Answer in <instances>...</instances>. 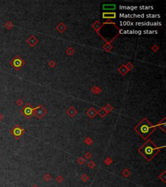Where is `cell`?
I'll list each match as a JSON object with an SVG mask.
<instances>
[{
	"instance_id": "obj_1",
	"label": "cell",
	"mask_w": 166,
	"mask_h": 187,
	"mask_svg": "<svg viewBox=\"0 0 166 187\" xmlns=\"http://www.w3.org/2000/svg\"><path fill=\"white\" fill-rule=\"evenodd\" d=\"M160 150V147H156L153 142L149 140L138 150V152L148 162H150L159 153Z\"/></svg>"
},
{
	"instance_id": "obj_2",
	"label": "cell",
	"mask_w": 166,
	"mask_h": 187,
	"mask_svg": "<svg viewBox=\"0 0 166 187\" xmlns=\"http://www.w3.org/2000/svg\"><path fill=\"white\" fill-rule=\"evenodd\" d=\"M134 129L143 138L147 139L154 131L155 127L153 126L152 123H150L146 118H144L138 123Z\"/></svg>"
},
{
	"instance_id": "obj_3",
	"label": "cell",
	"mask_w": 166,
	"mask_h": 187,
	"mask_svg": "<svg viewBox=\"0 0 166 187\" xmlns=\"http://www.w3.org/2000/svg\"><path fill=\"white\" fill-rule=\"evenodd\" d=\"M10 64L14 69H16V71H18L25 64V61L19 55H16L11 60Z\"/></svg>"
},
{
	"instance_id": "obj_4",
	"label": "cell",
	"mask_w": 166,
	"mask_h": 187,
	"mask_svg": "<svg viewBox=\"0 0 166 187\" xmlns=\"http://www.w3.org/2000/svg\"><path fill=\"white\" fill-rule=\"evenodd\" d=\"M20 112L27 119H30L34 115V108L29 103H27L21 110Z\"/></svg>"
},
{
	"instance_id": "obj_5",
	"label": "cell",
	"mask_w": 166,
	"mask_h": 187,
	"mask_svg": "<svg viewBox=\"0 0 166 187\" xmlns=\"http://www.w3.org/2000/svg\"><path fill=\"white\" fill-rule=\"evenodd\" d=\"M10 133L16 140H19L25 133V129L20 127L19 125H16L13 128L11 129Z\"/></svg>"
},
{
	"instance_id": "obj_6",
	"label": "cell",
	"mask_w": 166,
	"mask_h": 187,
	"mask_svg": "<svg viewBox=\"0 0 166 187\" xmlns=\"http://www.w3.org/2000/svg\"><path fill=\"white\" fill-rule=\"evenodd\" d=\"M47 113L48 111L42 105H39L38 107L34 109V114L39 119L42 118L45 114H47Z\"/></svg>"
},
{
	"instance_id": "obj_7",
	"label": "cell",
	"mask_w": 166,
	"mask_h": 187,
	"mask_svg": "<svg viewBox=\"0 0 166 187\" xmlns=\"http://www.w3.org/2000/svg\"><path fill=\"white\" fill-rule=\"evenodd\" d=\"M27 42L29 44V45H31V47H33V46H34V45L36 44V43L38 42V40H37L36 38H35V37L34 36H33V35H31L30 37L27 39Z\"/></svg>"
},
{
	"instance_id": "obj_8",
	"label": "cell",
	"mask_w": 166,
	"mask_h": 187,
	"mask_svg": "<svg viewBox=\"0 0 166 187\" xmlns=\"http://www.w3.org/2000/svg\"><path fill=\"white\" fill-rule=\"evenodd\" d=\"M158 126L164 132H166V118H164L161 121L160 123H158Z\"/></svg>"
},
{
	"instance_id": "obj_9",
	"label": "cell",
	"mask_w": 166,
	"mask_h": 187,
	"mask_svg": "<svg viewBox=\"0 0 166 187\" xmlns=\"http://www.w3.org/2000/svg\"><path fill=\"white\" fill-rule=\"evenodd\" d=\"M103 18H116V13H113V12L103 13Z\"/></svg>"
},
{
	"instance_id": "obj_10",
	"label": "cell",
	"mask_w": 166,
	"mask_h": 187,
	"mask_svg": "<svg viewBox=\"0 0 166 187\" xmlns=\"http://www.w3.org/2000/svg\"><path fill=\"white\" fill-rule=\"evenodd\" d=\"M87 114L88 115L90 116V118H93V117H95V116H96V114H97V112L95 111V110L94 109H90L87 112Z\"/></svg>"
},
{
	"instance_id": "obj_11",
	"label": "cell",
	"mask_w": 166,
	"mask_h": 187,
	"mask_svg": "<svg viewBox=\"0 0 166 187\" xmlns=\"http://www.w3.org/2000/svg\"><path fill=\"white\" fill-rule=\"evenodd\" d=\"M67 113H68V114L69 116L73 117V116H74L77 114V111L75 110V109L74 108L71 107V108H69L68 109V110L67 111Z\"/></svg>"
},
{
	"instance_id": "obj_12",
	"label": "cell",
	"mask_w": 166,
	"mask_h": 187,
	"mask_svg": "<svg viewBox=\"0 0 166 187\" xmlns=\"http://www.w3.org/2000/svg\"><path fill=\"white\" fill-rule=\"evenodd\" d=\"M4 26H5V27L7 29L11 30L13 28L14 25L11 21H6L5 23L4 24Z\"/></svg>"
},
{
	"instance_id": "obj_13",
	"label": "cell",
	"mask_w": 166,
	"mask_h": 187,
	"mask_svg": "<svg viewBox=\"0 0 166 187\" xmlns=\"http://www.w3.org/2000/svg\"><path fill=\"white\" fill-rule=\"evenodd\" d=\"M158 177H159V179H160L163 182V183H166V171H163L162 174L158 176Z\"/></svg>"
},
{
	"instance_id": "obj_14",
	"label": "cell",
	"mask_w": 166,
	"mask_h": 187,
	"mask_svg": "<svg viewBox=\"0 0 166 187\" xmlns=\"http://www.w3.org/2000/svg\"><path fill=\"white\" fill-rule=\"evenodd\" d=\"M130 171L129 169H125L123 171H122V175H123V176L125 177H128L130 176Z\"/></svg>"
},
{
	"instance_id": "obj_15",
	"label": "cell",
	"mask_w": 166,
	"mask_h": 187,
	"mask_svg": "<svg viewBox=\"0 0 166 187\" xmlns=\"http://www.w3.org/2000/svg\"><path fill=\"white\" fill-rule=\"evenodd\" d=\"M115 8H116L115 5H103V8L106 9V10H108V9L113 10V9H115Z\"/></svg>"
},
{
	"instance_id": "obj_16",
	"label": "cell",
	"mask_w": 166,
	"mask_h": 187,
	"mask_svg": "<svg viewBox=\"0 0 166 187\" xmlns=\"http://www.w3.org/2000/svg\"><path fill=\"white\" fill-rule=\"evenodd\" d=\"M106 114H107V112H106V110L105 109H100V110L99 111V114L100 115L102 118L105 117L106 115Z\"/></svg>"
},
{
	"instance_id": "obj_17",
	"label": "cell",
	"mask_w": 166,
	"mask_h": 187,
	"mask_svg": "<svg viewBox=\"0 0 166 187\" xmlns=\"http://www.w3.org/2000/svg\"><path fill=\"white\" fill-rule=\"evenodd\" d=\"M85 163H86V160L85 158H83L82 157H81L77 159V163L79 164L80 165H83L84 164H85Z\"/></svg>"
},
{
	"instance_id": "obj_18",
	"label": "cell",
	"mask_w": 166,
	"mask_h": 187,
	"mask_svg": "<svg viewBox=\"0 0 166 187\" xmlns=\"http://www.w3.org/2000/svg\"><path fill=\"white\" fill-rule=\"evenodd\" d=\"M105 164H106L107 166H109V165H110L112 163H113V160H112V159L110 157H107L106 159L105 160Z\"/></svg>"
},
{
	"instance_id": "obj_19",
	"label": "cell",
	"mask_w": 166,
	"mask_h": 187,
	"mask_svg": "<svg viewBox=\"0 0 166 187\" xmlns=\"http://www.w3.org/2000/svg\"><path fill=\"white\" fill-rule=\"evenodd\" d=\"M81 179L82 181L83 182H86L89 180V177L88 175H87L86 174H82L81 177Z\"/></svg>"
},
{
	"instance_id": "obj_20",
	"label": "cell",
	"mask_w": 166,
	"mask_h": 187,
	"mask_svg": "<svg viewBox=\"0 0 166 187\" xmlns=\"http://www.w3.org/2000/svg\"><path fill=\"white\" fill-rule=\"evenodd\" d=\"M43 178H44V180L46 182H49L50 181V180L51 179V175L50 174H45L44 176H43Z\"/></svg>"
},
{
	"instance_id": "obj_21",
	"label": "cell",
	"mask_w": 166,
	"mask_h": 187,
	"mask_svg": "<svg viewBox=\"0 0 166 187\" xmlns=\"http://www.w3.org/2000/svg\"><path fill=\"white\" fill-rule=\"evenodd\" d=\"M87 166H88V168L90 169H93L95 167V166H96V164H95V163L93 161V160H90V163H88L87 164Z\"/></svg>"
},
{
	"instance_id": "obj_22",
	"label": "cell",
	"mask_w": 166,
	"mask_h": 187,
	"mask_svg": "<svg viewBox=\"0 0 166 187\" xmlns=\"http://www.w3.org/2000/svg\"><path fill=\"white\" fill-rule=\"evenodd\" d=\"M64 177L62 176H61V175H58V176L56 177L55 178V181L58 183H61L62 182L64 181Z\"/></svg>"
},
{
	"instance_id": "obj_23",
	"label": "cell",
	"mask_w": 166,
	"mask_h": 187,
	"mask_svg": "<svg viewBox=\"0 0 166 187\" xmlns=\"http://www.w3.org/2000/svg\"><path fill=\"white\" fill-rule=\"evenodd\" d=\"M85 159H87V160H90V159L92 157V155L91 154V153L89 152V151H88V152H86L85 153Z\"/></svg>"
},
{
	"instance_id": "obj_24",
	"label": "cell",
	"mask_w": 166,
	"mask_h": 187,
	"mask_svg": "<svg viewBox=\"0 0 166 187\" xmlns=\"http://www.w3.org/2000/svg\"><path fill=\"white\" fill-rule=\"evenodd\" d=\"M85 143H86L87 145H88V146H90V145H91L92 144V140L90 138H86L85 139Z\"/></svg>"
},
{
	"instance_id": "obj_25",
	"label": "cell",
	"mask_w": 166,
	"mask_h": 187,
	"mask_svg": "<svg viewBox=\"0 0 166 187\" xmlns=\"http://www.w3.org/2000/svg\"><path fill=\"white\" fill-rule=\"evenodd\" d=\"M16 104L18 105L19 107H21V105L24 104V102H23L21 99H18V100L16 102Z\"/></svg>"
},
{
	"instance_id": "obj_26",
	"label": "cell",
	"mask_w": 166,
	"mask_h": 187,
	"mask_svg": "<svg viewBox=\"0 0 166 187\" xmlns=\"http://www.w3.org/2000/svg\"><path fill=\"white\" fill-rule=\"evenodd\" d=\"M3 119H4V116L3 115V114L0 113V122L3 121Z\"/></svg>"
},
{
	"instance_id": "obj_27",
	"label": "cell",
	"mask_w": 166,
	"mask_h": 187,
	"mask_svg": "<svg viewBox=\"0 0 166 187\" xmlns=\"http://www.w3.org/2000/svg\"><path fill=\"white\" fill-rule=\"evenodd\" d=\"M31 187H38L37 184H33V185H32Z\"/></svg>"
}]
</instances>
